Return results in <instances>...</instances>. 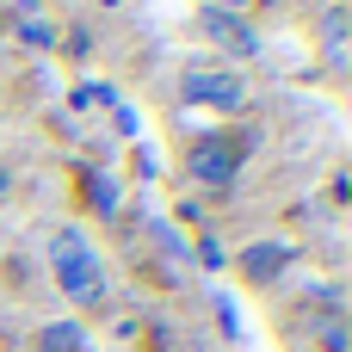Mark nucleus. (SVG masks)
Returning <instances> with one entry per match:
<instances>
[{
    "mask_svg": "<svg viewBox=\"0 0 352 352\" xmlns=\"http://www.w3.org/2000/svg\"><path fill=\"white\" fill-rule=\"evenodd\" d=\"M50 272H56L68 303H80V309L105 303V260H99V248L80 229H56L50 235Z\"/></svg>",
    "mask_w": 352,
    "mask_h": 352,
    "instance_id": "nucleus-1",
    "label": "nucleus"
},
{
    "mask_svg": "<svg viewBox=\"0 0 352 352\" xmlns=\"http://www.w3.org/2000/svg\"><path fill=\"white\" fill-rule=\"evenodd\" d=\"M179 93H186L192 105H241V99H248L241 74H229V68H192V74L179 80Z\"/></svg>",
    "mask_w": 352,
    "mask_h": 352,
    "instance_id": "nucleus-2",
    "label": "nucleus"
},
{
    "mask_svg": "<svg viewBox=\"0 0 352 352\" xmlns=\"http://www.w3.org/2000/svg\"><path fill=\"white\" fill-rule=\"evenodd\" d=\"M235 167H241V155H235V142H223V136H204V142L192 148V179H204V186H229Z\"/></svg>",
    "mask_w": 352,
    "mask_h": 352,
    "instance_id": "nucleus-3",
    "label": "nucleus"
},
{
    "mask_svg": "<svg viewBox=\"0 0 352 352\" xmlns=\"http://www.w3.org/2000/svg\"><path fill=\"white\" fill-rule=\"evenodd\" d=\"M204 31H210V37H217V43L229 50V56H254V50H260V37H254V31L241 25V12H223V6H204Z\"/></svg>",
    "mask_w": 352,
    "mask_h": 352,
    "instance_id": "nucleus-4",
    "label": "nucleus"
},
{
    "mask_svg": "<svg viewBox=\"0 0 352 352\" xmlns=\"http://www.w3.org/2000/svg\"><path fill=\"white\" fill-rule=\"evenodd\" d=\"M241 266H248V278H278V266H291V248L285 241H260V248L241 254Z\"/></svg>",
    "mask_w": 352,
    "mask_h": 352,
    "instance_id": "nucleus-5",
    "label": "nucleus"
},
{
    "mask_svg": "<svg viewBox=\"0 0 352 352\" xmlns=\"http://www.w3.org/2000/svg\"><path fill=\"white\" fill-rule=\"evenodd\" d=\"M37 352H87V334H80L74 322H56V328L37 334Z\"/></svg>",
    "mask_w": 352,
    "mask_h": 352,
    "instance_id": "nucleus-6",
    "label": "nucleus"
},
{
    "mask_svg": "<svg viewBox=\"0 0 352 352\" xmlns=\"http://www.w3.org/2000/svg\"><path fill=\"white\" fill-rule=\"evenodd\" d=\"M6 186H12V173H6V161H0V198H6Z\"/></svg>",
    "mask_w": 352,
    "mask_h": 352,
    "instance_id": "nucleus-7",
    "label": "nucleus"
},
{
    "mask_svg": "<svg viewBox=\"0 0 352 352\" xmlns=\"http://www.w3.org/2000/svg\"><path fill=\"white\" fill-rule=\"evenodd\" d=\"M210 6H223V12H235V6H248V0H210Z\"/></svg>",
    "mask_w": 352,
    "mask_h": 352,
    "instance_id": "nucleus-8",
    "label": "nucleus"
},
{
    "mask_svg": "<svg viewBox=\"0 0 352 352\" xmlns=\"http://www.w3.org/2000/svg\"><path fill=\"white\" fill-rule=\"evenodd\" d=\"M0 352H12V346H6V334H0Z\"/></svg>",
    "mask_w": 352,
    "mask_h": 352,
    "instance_id": "nucleus-9",
    "label": "nucleus"
}]
</instances>
